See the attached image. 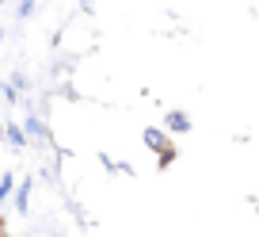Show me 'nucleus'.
Returning <instances> with one entry per match:
<instances>
[{"label": "nucleus", "instance_id": "nucleus-3", "mask_svg": "<svg viewBox=\"0 0 259 237\" xmlns=\"http://www.w3.org/2000/svg\"><path fill=\"white\" fill-rule=\"evenodd\" d=\"M141 142H145V149H153V153H160V149L171 146V134L164 130V126H145V134H141Z\"/></svg>", "mask_w": 259, "mask_h": 237}, {"label": "nucleus", "instance_id": "nucleus-6", "mask_svg": "<svg viewBox=\"0 0 259 237\" xmlns=\"http://www.w3.org/2000/svg\"><path fill=\"white\" fill-rule=\"evenodd\" d=\"M176 157H179V149H176V142H171L168 149H160V153H156V168H171V164H176Z\"/></svg>", "mask_w": 259, "mask_h": 237}, {"label": "nucleus", "instance_id": "nucleus-11", "mask_svg": "<svg viewBox=\"0 0 259 237\" xmlns=\"http://www.w3.org/2000/svg\"><path fill=\"white\" fill-rule=\"evenodd\" d=\"M4 88H8V84H4V81H0V96H4Z\"/></svg>", "mask_w": 259, "mask_h": 237}, {"label": "nucleus", "instance_id": "nucleus-12", "mask_svg": "<svg viewBox=\"0 0 259 237\" xmlns=\"http://www.w3.org/2000/svg\"><path fill=\"white\" fill-rule=\"evenodd\" d=\"M0 233H4V222H0Z\"/></svg>", "mask_w": 259, "mask_h": 237}, {"label": "nucleus", "instance_id": "nucleus-13", "mask_svg": "<svg viewBox=\"0 0 259 237\" xmlns=\"http://www.w3.org/2000/svg\"><path fill=\"white\" fill-rule=\"evenodd\" d=\"M0 4H8V0H0Z\"/></svg>", "mask_w": 259, "mask_h": 237}, {"label": "nucleus", "instance_id": "nucleus-2", "mask_svg": "<svg viewBox=\"0 0 259 237\" xmlns=\"http://www.w3.org/2000/svg\"><path fill=\"white\" fill-rule=\"evenodd\" d=\"M31 188H34V176H23V180H16V191H12V207H16L19 214L31 211Z\"/></svg>", "mask_w": 259, "mask_h": 237}, {"label": "nucleus", "instance_id": "nucleus-10", "mask_svg": "<svg viewBox=\"0 0 259 237\" xmlns=\"http://www.w3.org/2000/svg\"><path fill=\"white\" fill-rule=\"evenodd\" d=\"M99 164H103L107 172H118V161H111V153H99Z\"/></svg>", "mask_w": 259, "mask_h": 237}, {"label": "nucleus", "instance_id": "nucleus-14", "mask_svg": "<svg viewBox=\"0 0 259 237\" xmlns=\"http://www.w3.org/2000/svg\"><path fill=\"white\" fill-rule=\"evenodd\" d=\"M12 4H19V0H12Z\"/></svg>", "mask_w": 259, "mask_h": 237}, {"label": "nucleus", "instance_id": "nucleus-8", "mask_svg": "<svg viewBox=\"0 0 259 237\" xmlns=\"http://www.w3.org/2000/svg\"><path fill=\"white\" fill-rule=\"evenodd\" d=\"M8 88L12 92H19V96H23L27 88H31V81H27V73H12V81H8Z\"/></svg>", "mask_w": 259, "mask_h": 237}, {"label": "nucleus", "instance_id": "nucleus-9", "mask_svg": "<svg viewBox=\"0 0 259 237\" xmlns=\"http://www.w3.org/2000/svg\"><path fill=\"white\" fill-rule=\"evenodd\" d=\"M34 16V0H19L16 4V19H31Z\"/></svg>", "mask_w": 259, "mask_h": 237}, {"label": "nucleus", "instance_id": "nucleus-4", "mask_svg": "<svg viewBox=\"0 0 259 237\" xmlns=\"http://www.w3.org/2000/svg\"><path fill=\"white\" fill-rule=\"evenodd\" d=\"M23 130H27V138H42V142L54 146V134H50V126L42 123L38 115H27V119H23Z\"/></svg>", "mask_w": 259, "mask_h": 237}, {"label": "nucleus", "instance_id": "nucleus-7", "mask_svg": "<svg viewBox=\"0 0 259 237\" xmlns=\"http://www.w3.org/2000/svg\"><path fill=\"white\" fill-rule=\"evenodd\" d=\"M12 191H16V176H12V172H0V203H8Z\"/></svg>", "mask_w": 259, "mask_h": 237}, {"label": "nucleus", "instance_id": "nucleus-1", "mask_svg": "<svg viewBox=\"0 0 259 237\" xmlns=\"http://www.w3.org/2000/svg\"><path fill=\"white\" fill-rule=\"evenodd\" d=\"M191 115L179 111V107H171V111H164V130L168 134H191Z\"/></svg>", "mask_w": 259, "mask_h": 237}, {"label": "nucleus", "instance_id": "nucleus-5", "mask_svg": "<svg viewBox=\"0 0 259 237\" xmlns=\"http://www.w3.org/2000/svg\"><path fill=\"white\" fill-rule=\"evenodd\" d=\"M4 138H8V146H12V149H23L27 142H31V138H27V130H23L19 123H8V126H4Z\"/></svg>", "mask_w": 259, "mask_h": 237}]
</instances>
